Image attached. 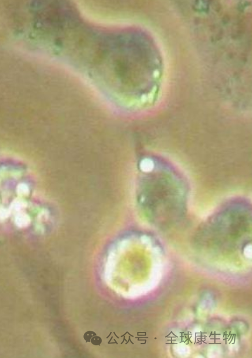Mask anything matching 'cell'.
<instances>
[{"label": "cell", "mask_w": 252, "mask_h": 358, "mask_svg": "<svg viewBox=\"0 0 252 358\" xmlns=\"http://www.w3.org/2000/svg\"><path fill=\"white\" fill-rule=\"evenodd\" d=\"M91 342L94 345H100L102 342V340L100 337L97 336L96 335V336L92 338Z\"/></svg>", "instance_id": "3"}, {"label": "cell", "mask_w": 252, "mask_h": 358, "mask_svg": "<svg viewBox=\"0 0 252 358\" xmlns=\"http://www.w3.org/2000/svg\"><path fill=\"white\" fill-rule=\"evenodd\" d=\"M28 162L16 152L0 148V225L24 230L53 216L41 199Z\"/></svg>", "instance_id": "1"}, {"label": "cell", "mask_w": 252, "mask_h": 358, "mask_svg": "<svg viewBox=\"0 0 252 358\" xmlns=\"http://www.w3.org/2000/svg\"><path fill=\"white\" fill-rule=\"evenodd\" d=\"M96 334L92 331H89L84 334V338L86 342H91L93 337L96 336Z\"/></svg>", "instance_id": "2"}]
</instances>
